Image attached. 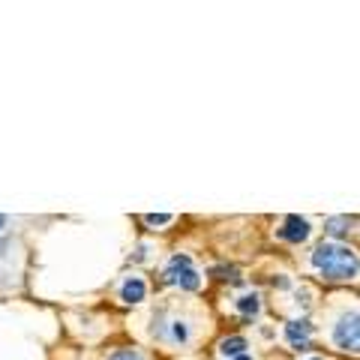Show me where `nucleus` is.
<instances>
[{
    "label": "nucleus",
    "instance_id": "6",
    "mask_svg": "<svg viewBox=\"0 0 360 360\" xmlns=\"http://www.w3.org/2000/svg\"><path fill=\"white\" fill-rule=\"evenodd\" d=\"M144 295H148V285H144L141 276H129L127 283L120 285V300L123 303H141Z\"/></svg>",
    "mask_w": 360,
    "mask_h": 360
},
{
    "label": "nucleus",
    "instance_id": "7",
    "mask_svg": "<svg viewBox=\"0 0 360 360\" xmlns=\"http://www.w3.org/2000/svg\"><path fill=\"white\" fill-rule=\"evenodd\" d=\"M219 354L225 360H234V357L246 354V340H243V336H229V340L219 342Z\"/></svg>",
    "mask_w": 360,
    "mask_h": 360
},
{
    "label": "nucleus",
    "instance_id": "8",
    "mask_svg": "<svg viewBox=\"0 0 360 360\" xmlns=\"http://www.w3.org/2000/svg\"><path fill=\"white\" fill-rule=\"evenodd\" d=\"M238 312L243 315V319H255V315L262 312V300H258V295H243V297H238Z\"/></svg>",
    "mask_w": 360,
    "mask_h": 360
},
{
    "label": "nucleus",
    "instance_id": "10",
    "mask_svg": "<svg viewBox=\"0 0 360 360\" xmlns=\"http://www.w3.org/2000/svg\"><path fill=\"white\" fill-rule=\"evenodd\" d=\"M172 219H174L172 213H148V217H144V222H148V225H168Z\"/></svg>",
    "mask_w": 360,
    "mask_h": 360
},
{
    "label": "nucleus",
    "instance_id": "5",
    "mask_svg": "<svg viewBox=\"0 0 360 360\" xmlns=\"http://www.w3.org/2000/svg\"><path fill=\"white\" fill-rule=\"evenodd\" d=\"M285 340L291 348H297V352H307L309 342H312V324L307 319H295L285 324Z\"/></svg>",
    "mask_w": 360,
    "mask_h": 360
},
{
    "label": "nucleus",
    "instance_id": "2",
    "mask_svg": "<svg viewBox=\"0 0 360 360\" xmlns=\"http://www.w3.org/2000/svg\"><path fill=\"white\" fill-rule=\"evenodd\" d=\"M165 283L168 285H174V288H184V291H195L201 285V276H198V270L193 264V258L189 255H172V262L165 264Z\"/></svg>",
    "mask_w": 360,
    "mask_h": 360
},
{
    "label": "nucleus",
    "instance_id": "11",
    "mask_svg": "<svg viewBox=\"0 0 360 360\" xmlns=\"http://www.w3.org/2000/svg\"><path fill=\"white\" fill-rule=\"evenodd\" d=\"M111 360H144L139 352H132V348H120V352L111 354Z\"/></svg>",
    "mask_w": 360,
    "mask_h": 360
},
{
    "label": "nucleus",
    "instance_id": "1",
    "mask_svg": "<svg viewBox=\"0 0 360 360\" xmlns=\"http://www.w3.org/2000/svg\"><path fill=\"white\" fill-rule=\"evenodd\" d=\"M312 267L328 279H354L360 270V258L352 246L324 240L312 250Z\"/></svg>",
    "mask_w": 360,
    "mask_h": 360
},
{
    "label": "nucleus",
    "instance_id": "9",
    "mask_svg": "<svg viewBox=\"0 0 360 360\" xmlns=\"http://www.w3.org/2000/svg\"><path fill=\"white\" fill-rule=\"evenodd\" d=\"M348 225H352V219H348V217H333V219H328V231L330 234H345Z\"/></svg>",
    "mask_w": 360,
    "mask_h": 360
},
{
    "label": "nucleus",
    "instance_id": "12",
    "mask_svg": "<svg viewBox=\"0 0 360 360\" xmlns=\"http://www.w3.org/2000/svg\"><path fill=\"white\" fill-rule=\"evenodd\" d=\"M172 333H174V340H177V342H184L186 336H189L186 328H184V321H174V330H172Z\"/></svg>",
    "mask_w": 360,
    "mask_h": 360
},
{
    "label": "nucleus",
    "instance_id": "14",
    "mask_svg": "<svg viewBox=\"0 0 360 360\" xmlns=\"http://www.w3.org/2000/svg\"><path fill=\"white\" fill-rule=\"evenodd\" d=\"M4 225H6V219H4V217H0V229H4Z\"/></svg>",
    "mask_w": 360,
    "mask_h": 360
},
{
    "label": "nucleus",
    "instance_id": "15",
    "mask_svg": "<svg viewBox=\"0 0 360 360\" xmlns=\"http://www.w3.org/2000/svg\"><path fill=\"white\" fill-rule=\"evenodd\" d=\"M307 360H324V357H307Z\"/></svg>",
    "mask_w": 360,
    "mask_h": 360
},
{
    "label": "nucleus",
    "instance_id": "13",
    "mask_svg": "<svg viewBox=\"0 0 360 360\" xmlns=\"http://www.w3.org/2000/svg\"><path fill=\"white\" fill-rule=\"evenodd\" d=\"M234 360H252L250 354H240V357H234Z\"/></svg>",
    "mask_w": 360,
    "mask_h": 360
},
{
    "label": "nucleus",
    "instance_id": "4",
    "mask_svg": "<svg viewBox=\"0 0 360 360\" xmlns=\"http://www.w3.org/2000/svg\"><path fill=\"white\" fill-rule=\"evenodd\" d=\"M309 231H312V229H309V222L303 219V217H297V213L285 217L283 225L276 229V234H279V238H283L285 243H303V240L309 238Z\"/></svg>",
    "mask_w": 360,
    "mask_h": 360
},
{
    "label": "nucleus",
    "instance_id": "3",
    "mask_svg": "<svg viewBox=\"0 0 360 360\" xmlns=\"http://www.w3.org/2000/svg\"><path fill=\"white\" fill-rule=\"evenodd\" d=\"M333 342L342 352H354L360 354V312H345L336 319L333 324Z\"/></svg>",
    "mask_w": 360,
    "mask_h": 360
}]
</instances>
